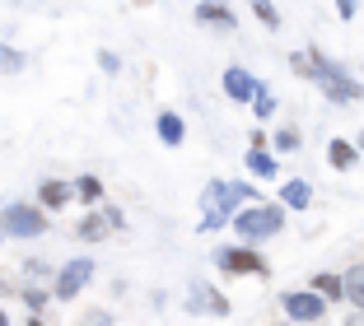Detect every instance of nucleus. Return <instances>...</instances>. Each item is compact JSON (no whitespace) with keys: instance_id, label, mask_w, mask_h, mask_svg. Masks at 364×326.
<instances>
[{"instance_id":"8","label":"nucleus","mask_w":364,"mask_h":326,"mask_svg":"<svg viewBox=\"0 0 364 326\" xmlns=\"http://www.w3.org/2000/svg\"><path fill=\"white\" fill-rule=\"evenodd\" d=\"M257 89H262V85H257L247 70H238V65H234V70H225V94H229V98L247 103V98H257Z\"/></svg>"},{"instance_id":"9","label":"nucleus","mask_w":364,"mask_h":326,"mask_svg":"<svg viewBox=\"0 0 364 326\" xmlns=\"http://www.w3.org/2000/svg\"><path fill=\"white\" fill-rule=\"evenodd\" d=\"M280 200H285L289 210H309L313 191H309V182H285V187H280Z\"/></svg>"},{"instance_id":"28","label":"nucleus","mask_w":364,"mask_h":326,"mask_svg":"<svg viewBox=\"0 0 364 326\" xmlns=\"http://www.w3.org/2000/svg\"><path fill=\"white\" fill-rule=\"evenodd\" d=\"M360 145H364V140H360Z\"/></svg>"},{"instance_id":"22","label":"nucleus","mask_w":364,"mask_h":326,"mask_svg":"<svg viewBox=\"0 0 364 326\" xmlns=\"http://www.w3.org/2000/svg\"><path fill=\"white\" fill-rule=\"evenodd\" d=\"M276 145L280 149H294V145H299V136H294V131H276Z\"/></svg>"},{"instance_id":"5","label":"nucleus","mask_w":364,"mask_h":326,"mask_svg":"<svg viewBox=\"0 0 364 326\" xmlns=\"http://www.w3.org/2000/svg\"><path fill=\"white\" fill-rule=\"evenodd\" d=\"M89 275H94V261H85V256H80V261H70L61 271V280H56V298H75L80 289L89 284Z\"/></svg>"},{"instance_id":"16","label":"nucleus","mask_w":364,"mask_h":326,"mask_svg":"<svg viewBox=\"0 0 364 326\" xmlns=\"http://www.w3.org/2000/svg\"><path fill=\"white\" fill-rule=\"evenodd\" d=\"M247 168L257 173V178H271V173H276V158H271L262 145H252V154H247Z\"/></svg>"},{"instance_id":"13","label":"nucleus","mask_w":364,"mask_h":326,"mask_svg":"<svg viewBox=\"0 0 364 326\" xmlns=\"http://www.w3.org/2000/svg\"><path fill=\"white\" fill-rule=\"evenodd\" d=\"M327 158H332V168H350L355 163V145L350 140H332V145H327Z\"/></svg>"},{"instance_id":"3","label":"nucleus","mask_w":364,"mask_h":326,"mask_svg":"<svg viewBox=\"0 0 364 326\" xmlns=\"http://www.w3.org/2000/svg\"><path fill=\"white\" fill-rule=\"evenodd\" d=\"M47 229V214L33 210V205H5L0 210V233L5 238H38Z\"/></svg>"},{"instance_id":"6","label":"nucleus","mask_w":364,"mask_h":326,"mask_svg":"<svg viewBox=\"0 0 364 326\" xmlns=\"http://www.w3.org/2000/svg\"><path fill=\"white\" fill-rule=\"evenodd\" d=\"M215 261L225 266V271H247V275H267V261L257 252H243V247H225V252H215Z\"/></svg>"},{"instance_id":"12","label":"nucleus","mask_w":364,"mask_h":326,"mask_svg":"<svg viewBox=\"0 0 364 326\" xmlns=\"http://www.w3.org/2000/svg\"><path fill=\"white\" fill-rule=\"evenodd\" d=\"M341 294L350 298L355 308H364V266H355V271H346V280H341Z\"/></svg>"},{"instance_id":"4","label":"nucleus","mask_w":364,"mask_h":326,"mask_svg":"<svg viewBox=\"0 0 364 326\" xmlns=\"http://www.w3.org/2000/svg\"><path fill=\"white\" fill-rule=\"evenodd\" d=\"M280 224H285V210L280 205H257V210H243L234 219L238 238H271V233H280Z\"/></svg>"},{"instance_id":"25","label":"nucleus","mask_w":364,"mask_h":326,"mask_svg":"<svg viewBox=\"0 0 364 326\" xmlns=\"http://www.w3.org/2000/svg\"><path fill=\"white\" fill-rule=\"evenodd\" d=\"M0 326H10V322H5V313H0Z\"/></svg>"},{"instance_id":"1","label":"nucleus","mask_w":364,"mask_h":326,"mask_svg":"<svg viewBox=\"0 0 364 326\" xmlns=\"http://www.w3.org/2000/svg\"><path fill=\"white\" fill-rule=\"evenodd\" d=\"M238 200H257V191L252 187H243V182H210L205 187V196H201V233L205 229H220V224L234 214V205Z\"/></svg>"},{"instance_id":"17","label":"nucleus","mask_w":364,"mask_h":326,"mask_svg":"<svg viewBox=\"0 0 364 326\" xmlns=\"http://www.w3.org/2000/svg\"><path fill=\"white\" fill-rule=\"evenodd\" d=\"M313 294H341V280H336V275H313Z\"/></svg>"},{"instance_id":"27","label":"nucleus","mask_w":364,"mask_h":326,"mask_svg":"<svg viewBox=\"0 0 364 326\" xmlns=\"http://www.w3.org/2000/svg\"><path fill=\"white\" fill-rule=\"evenodd\" d=\"M350 326H360V322H350Z\"/></svg>"},{"instance_id":"21","label":"nucleus","mask_w":364,"mask_h":326,"mask_svg":"<svg viewBox=\"0 0 364 326\" xmlns=\"http://www.w3.org/2000/svg\"><path fill=\"white\" fill-rule=\"evenodd\" d=\"M252 103H257V112H262V116H271V112H276V98H271V94H262V89H257V98H252Z\"/></svg>"},{"instance_id":"7","label":"nucleus","mask_w":364,"mask_h":326,"mask_svg":"<svg viewBox=\"0 0 364 326\" xmlns=\"http://www.w3.org/2000/svg\"><path fill=\"white\" fill-rule=\"evenodd\" d=\"M285 313L294 317V322H318L327 308H322L318 294H285Z\"/></svg>"},{"instance_id":"26","label":"nucleus","mask_w":364,"mask_h":326,"mask_svg":"<svg viewBox=\"0 0 364 326\" xmlns=\"http://www.w3.org/2000/svg\"><path fill=\"white\" fill-rule=\"evenodd\" d=\"M28 326H43V322H28Z\"/></svg>"},{"instance_id":"14","label":"nucleus","mask_w":364,"mask_h":326,"mask_svg":"<svg viewBox=\"0 0 364 326\" xmlns=\"http://www.w3.org/2000/svg\"><path fill=\"white\" fill-rule=\"evenodd\" d=\"M38 196H43V205L61 210L65 200H70V187H65V182H43V191H38Z\"/></svg>"},{"instance_id":"15","label":"nucleus","mask_w":364,"mask_h":326,"mask_svg":"<svg viewBox=\"0 0 364 326\" xmlns=\"http://www.w3.org/2000/svg\"><path fill=\"white\" fill-rule=\"evenodd\" d=\"M159 140L164 145H182V116H173V112L159 116Z\"/></svg>"},{"instance_id":"24","label":"nucleus","mask_w":364,"mask_h":326,"mask_svg":"<svg viewBox=\"0 0 364 326\" xmlns=\"http://www.w3.org/2000/svg\"><path fill=\"white\" fill-rule=\"evenodd\" d=\"M0 65H5V47H0Z\"/></svg>"},{"instance_id":"2","label":"nucleus","mask_w":364,"mask_h":326,"mask_svg":"<svg viewBox=\"0 0 364 326\" xmlns=\"http://www.w3.org/2000/svg\"><path fill=\"white\" fill-rule=\"evenodd\" d=\"M309 75H318V80H322V89H327L332 103H355V98H364V85H355L341 65H332L327 56H318V52H313V61H309Z\"/></svg>"},{"instance_id":"18","label":"nucleus","mask_w":364,"mask_h":326,"mask_svg":"<svg viewBox=\"0 0 364 326\" xmlns=\"http://www.w3.org/2000/svg\"><path fill=\"white\" fill-rule=\"evenodd\" d=\"M107 233V219H98V214H89L85 224H80V238H103Z\"/></svg>"},{"instance_id":"19","label":"nucleus","mask_w":364,"mask_h":326,"mask_svg":"<svg viewBox=\"0 0 364 326\" xmlns=\"http://www.w3.org/2000/svg\"><path fill=\"white\" fill-rule=\"evenodd\" d=\"M252 10L262 14V23H267V28H276V23H280V14H276V5H271V0H252Z\"/></svg>"},{"instance_id":"11","label":"nucleus","mask_w":364,"mask_h":326,"mask_svg":"<svg viewBox=\"0 0 364 326\" xmlns=\"http://www.w3.org/2000/svg\"><path fill=\"white\" fill-rule=\"evenodd\" d=\"M192 308H210L215 317H225V313H229V303L215 294V289H205V284H196V289H192Z\"/></svg>"},{"instance_id":"10","label":"nucleus","mask_w":364,"mask_h":326,"mask_svg":"<svg viewBox=\"0 0 364 326\" xmlns=\"http://www.w3.org/2000/svg\"><path fill=\"white\" fill-rule=\"evenodd\" d=\"M196 19L201 23H220V28H234V14H229V5H220V0H205L201 10H196Z\"/></svg>"},{"instance_id":"20","label":"nucleus","mask_w":364,"mask_h":326,"mask_svg":"<svg viewBox=\"0 0 364 326\" xmlns=\"http://www.w3.org/2000/svg\"><path fill=\"white\" fill-rule=\"evenodd\" d=\"M80 196H85V200H98V196H103V187H98V178H80Z\"/></svg>"},{"instance_id":"23","label":"nucleus","mask_w":364,"mask_h":326,"mask_svg":"<svg viewBox=\"0 0 364 326\" xmlns=\"http://www.w3.org/2000/svg\"><path fill=\"white\" fill-rule=\"evenodd\" d=\"M336 10H341V19H355V0H336Z\"/></svg>"}]
</instances>
